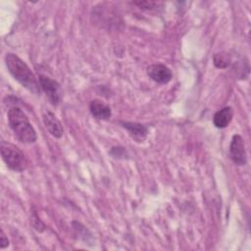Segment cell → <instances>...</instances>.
I'll list each match as a JSON object with an SVG mask.
<instances>
[{
  "label": "cell",
  "mask_w": 251,
  "mask_h": 251,
  "mask_svg": "<svg viewBox=\"0 0 251 251\" xmlns=\"http://www.w3.org/2000/svg\"><path fill=\"white\" fill-rule=\"evenodd\" d=\"M122 126L127 130L128 134L137 142H142L148 135V127L139 123L121 122Z\"/></svg>",
  "instance_id": "8"
},
{
  "label": "cell",
  "mask_w": 251,
  "mask_h": 251,
  "mask_svg": "<svg viewBox=\"0 0 251 251\" xmlns=\"http://www.w3.org/2000/svg\"><path fill=\"white\" fill-rule=\"evenodd\" d=\"M89 110L91 115L98 120H109L112 116L111 108L99 99H94L90 102Z\"/></svg>",
  "instance_id": "9"
},
{
  "label": "cell",
  "mask_w": 251,
  "mask_h": 251,
  "mask_svg": "<svg viewBox=\"0 0 251 251\" xmlns=\"http://www.w3.org/2000/svg\"><path fill=\"white\" fill-rule=\"evenodd\" d=\"M42 120L44 123L45 127L49 131V133L56 137L61 138L64 133V128L61 124V122L58 120V118L55 116L54 113L46 110L42 113Z\"/></svg>",
  "instance_id": "7"
},
{
  "label": "cell",
  "mask_w": 251,
  "mask_h": 251,
  "mask_svg": "<svg viewBox=\"0 0 251 251\" xmlns=\"http://www.w3.org/2000/svg\"><path fill=\"white\" fill-rule=\"evenodd\" d=\"M31 224L33 226V227L37 230V231H43L45 229V226L44 224L38 219V217L36 216V214H33V217H32V220H31Z\"/></svg>",
  "instance_id": "12"
},
{
  "label": "cell",
  "mask_w": 251,
  "mask_h": 251,
  "mask_svg": "<svg viewBox=\"0 0 251 251\" xmlns=\"http://www.w3.org/2000/svg\"><path fill=\"white\" fill-rule=\"evenodd\" d=\"M8 122L15 137L22 143H33L37 139L36 131L25 113L19 107H12L7 114Z\"/></svg>",
  "instance_id": "2"
},
{
  "label": "cell",
  "mask_w": 251,
  "mask_h": 251,
  "mask_svg": "<svg viewBox=\"0 0 251 251\" xmlns=\"http://www.w3.org/2000/svg\"><path fill=\"white\" fill-rule=\"evenodd\" d=\"M147 75L152 80L161 84L170 82L173 77L172 71L166 65L161 63H155L148 66Z\"/></svg>",
  "instance_id": "6"
},
{
  "label": "cell",
  "mask_w": 251,
  "mask_h": 251,
  "mask_svg": "<svg viewBox=\"0 0 251 251\" xmlns=\"http://www.w3.org/2000/svg\"><path fill=\"white\" fill-rule=\"evenodd\" d=\"M38 82L41 90L44 91L51 104L58 105L61 100L60 84L55 79L45 75H38Z\"/></svg>",
  "instance_id": "4"
},
{
  "label": "cell",
  "mask_w": 251,
  "mask_h": 251,
  "mask_svg": "<svg viewBox=\"0 0 251 251\" xmlns=\"http://www.w3.org/2000/svg\"><path fill=\"white\" fill-rule=\"evenodd\" d=\"M232 117H233L232 108L229 106L224 107L215 113L213 117L214 126L218 128H225L229 125V123L232 120Z\"/></svg>",
  "instance_id": "10"
},
{
  "label": "cell",
  "mask_w": 251,
  "mask_h": 251,
  "mask_svg": "<svg viewBox=\"0 0 251 251\" xmlns=\"http://www.w3.org/2000/svg\"><path fill=\"white\" fill-rule=\"evenodd\" d=\"M1 156L7 167L15 172H23L27 168V160L23 151L16 145L1 141Z\"/></svg>",
  "instance_id": "3"
},
{
  "label": "cell",
  "mask_w": 251,
  "mask_h": 251,
  "mask_svg": "<svg viewBox=\"0 0 251 251\" xmlns=\"http://www.w3.org/2000/svg\"><path fill=\"white\" fill-rule=\"evenodd\" d=\"M135 5H137L140 9H152L156 5L155 2H149V1H142V2H134Z\"/></svg>",
  "instance_id": "13"
},
{
  "label": "cell",
  "mask_w": 251,
  "mask_h": 251,
  "mask_svg": "<svg viewBox=\"0 0 251 251\" xmlns=\"http://www.w3.org/2000/svg\"><path fill=\"white\" fill-rule=\"evenodd\" d=\"M214 65L218 69H226L230 64V56L226 52H220L214 56Z\"/></svg>",
  "instance_id": "11"
},
{
  "label": "cell",
  "mask_w": 251,
  "mask_h": 251,
  "mask_svg": "<svg viewBox=\"0 0 251 251\" xmlns=\"http://www.w3.org/2000/svg\"><path fill=\"white\" fill-rule=\"evenodd\" d=\"M7 246H9V240H8V238L6 237L5 233L2 230L1 231V238H0V247L3 249V248H6Z\"/></svg>",
  "instance_id": "14"
},
{
  "label": "cell",
  "mask_w": 251,
  "mask_h": 251,
  "mask_svg": "<svg viewBox=\"0 0 251 251\" xmlns=\"http://www.w3.org/2000/svg\"><path fill=\"white\" fill-rule=\"evenodd\" d=\"M229 158L237 166H244L247 163L244 139L239 134H235L231 138L229 145Z\"/></svg>",
  "instance_id": "5"
},
{
  "label": "cell",
  "mask_w": 251,
  "mask_h": 251,
  "mask_svg": "<svg viewBox=\"0 0 251 251\" xmlns=\"http://www.w3.org/2000/svg\"><path fill=\"white\" fill-rule=\"evenodd\" d=\"M5 63L8 72L23 87L34 94L40 93L41 88L38 78L20 57L13 53H8L5 56Z\"/></svg>",
  "instance_id": "1"
}]
</instances>
